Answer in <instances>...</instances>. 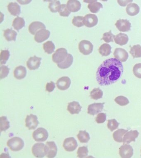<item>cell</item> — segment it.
Wrapping results in <instances>:
<instances>
[{
	"label": "cell",
	"instance_id": "8d00e7d4",
	"mask_svg": "<svg viewBox=\"0 0 141 158\" xmlns=\"http://www.w3.org/2000/svg\"><path fill=\"white\" fill-rule=\"evenodd\" d=\"M10 127V122L7 117L5 116L1 117V131L7 130Z\"/></svg>",
	"mask_w": 141,
	"mask_h": 158
},
{
	"label": "cell",
	"instance_id": "f6af8a7d",
	"mask_svg": "<svg viewBox=\"0 0 141 158\" xmlns=\"http://www.w3.org/2000/svg\"><path fill=\"white\" fill-rule=\"evenodd\" d=\"M9 73V69L8 66L5 65H2L1 67V73H0V79L2 80L8 76Z\"/></svg>",
	"mask_w": 141,
	"mask_h": 158
},
{
	"label": "cell",
	"instance_id": "ac0fdd59",
	"mask_svg": "<svg viewBox=\"0 0 141 158\" xmlns=\"http://www.w3.org/2000/svg\"><path fill=\"white\" fill-rule=\"evenodd\" d=\"M104 103H94L89 105L87 113L91 115H95L102 112Z\"/></svg>",
	"mask_w": 141,
	"mask_h": 158
},
{
	"label": "cell",
	"instance_id": "3957f363",
	"mask_svg": "<svg viewBox=\"0 0 141 158\" xmlns=\"http://www.w3.org/2000/svg\"><path fill=\"white\" fill-rule=\"evenodd\" d=\"M58 148L55 142L50 141L47 142L45 148L44 152L45 156L49 158H54L57 154Z\"/></svg>",
	"mask_w": 141,
	"mask_h": 158
},
{
	"label": "cell",
	"instance_id": "60d3db41",
	"mask_svg": "<svg viewBox=\"0 0 141 158\" xmlns=\"http://www.w3.org/2000/svg\"><path fill=\"white\" fill-rule=\"evenodd\" d=\"M115 102L120 106H126L129 103V101L127 98L123 96H118L115 99Z\"/></svg>",
	"mask_w": 141,
	"mask_h": 158
},
{
	"label": "cell",
	"instance_id": "ffe728a7",
	"mask_svg": "<svg viewBox=\"0 0 141 158\" xmlns=\"http://www.w3.org/2000/svg\"><path fill=\"white\" fill-rule=\"evenodd\" d=\"M67 6L70 12H77L81 9V4L78 0H68Z\"/></svg>",
	"mask_w": 141,
	"mask_h": 158
},
{
	"label": "cell",
	"instance_id": "cb8c5ba5",
	"mask_svg": "<svg viewBox=\"0 0 141 158\" xmlns=\"http://www.w3.org/2000/svg\"><path fill=\"white\" fill-rule=\"evenodd\" d=\"M73 57L71 54H68L67 56L64 61L57 64L58 67L60 69H65L70 67L72 65Z\"/></svg>",
	"mask_w": 141,
	"mask_h": 158
},
{
	"label": "cell",
	"instance_id": "4dcf8cb0",
	"mask_svg": "<svg viewBox=\"0 0 141 158\" xmlns=\"http://www.w3.org/2000/svg\"><path fill=\"white\" fill-rule=\"evenodd\" d=\"M77 137L81 143H87L90 140V135L86 131H80Z\"/></svg>",
	"mask_w": 141,
	"mask_h": 158
},
{
	"label": "cell",
	"instance_id": "9a60e30c",
	"mask_svg": "<svg viewBox=\"0 0 141 158\" xmlns=\"http://www.w3.org/2000/svg\"><path fill=\"white\" fill-rule=\"evenodd\" d=\"M115 25L120 31L127 32L130 30L131 23L127 19H119Z\"/></svg>",
	"mask_w": 141,
	"mask_h": 158
},
{
	"label": "cell",
	"instance_id": "bcb514c9",
	"mask_svg": "<svg viewBox=\"0 0 141 158\" xmlns=\"http://www.w3.org/2000/svg\"><path fill=\"white\" fill-rule=\"evenodd\" d=\"M133 72L136 77L141 78V64H136L133 67Z\"/></svg>",
	"mask_w": 141,
	"mask_h": 158
},
{
	"label": "cell",
	"instance_id": "b9f144b4",
	"mask_svg": "<svg viewBox=\"0 0 141 158\" xmlns=\"http://www.w3.org/2000/svg\"><path fill=\"white\" fill-rule=\"evenodd\" d=\"M89 151L87 147H80L77 151V157L82 158L86 157L88 154Z\"/></svg>",
	"mask_w": 141,
	"mask_h": 158
},
{
	"label": "cell",
	"instance_id": "d6a6232c",
	"mask_svg": "<svg viewBox=\"0 0 141 158\" xmlns=\"http://www.w3.org/2000/svg\"><path fill=\"white\" fill-rule=\"evenodd\" d=\"M43 48L46 52L51 54L54 52L55 49V46L51 41H48L43 44Z\"/></svg>",
	"mask_w": 141,
	"mask_h": 158
},
{
	"label": "cell",
	"instance_id": "44dd1931",
	"mask_svg": "<svg viewBox=\"0 0 141 158\" xmlns=\"http://www.w3.org/2000/svg\"><path fill=\"white\" fill-rule=\"evenodd\" d=\"M46 26L40 22H34L29 26V31L33 35H35L37 32L42 29H45Z\"/></svg>",
	"mask_w": 141,
	"mask_h": 158
},
{
	"label": "cell",
	"instance_id": "9c48e42d",
	"mask_svg": "<svg viewBox=\"0 0 141 158\" xmlns=\"http://www.w3.org/2000/svg\"><path fill=\"white\" fill-rule=\"evenodd\" d=\"M119 154L122 158H130L133 155V149L129 144H124L119 148Z\"/></svg>",
	"mask_w": 141,
	"mask_h": 158
},
{
	"label": "cell",
	"instance_id": "1f68e13d",
	"mask_svg": "<svg viewBox=\"0 0 141 158\" xmlns=\"http://www.w3.org/2000/svg\"><path fill=\"white\" fill-rule=\"evenodd\" d=\"M134 59L136 58L141 57V46L139 44L134 45L131 48L130 51Z\"/></svg>",
	"mask_w": 141,
	"mask_h": 158
},
{
	"label": "cell",
	"instance_id": "ee69618b",
	"mask_svg": "<svg viewBox=\"0 0 141 158\" xmlns=\"http://www.w3.org/2000/svg\"><path fill=\"white\" fill-rule=\"evenodd\" d=\"M119 125L120 123L117 122L116 119H109L108 120L107 127L109 128V129L111 131H113L114 130L118 128Z\"/></svg>",
	"mask_w": 141,
	"mask_h": 158
},
{
	"label": "cell",
	"instance_id": "f35d334b",
	"mask_svg": "<svg viewBox=\"0 0 141 158\" xmlns=\"http://www.w3.org/2000/svg\"><path fill=\"white\" fill-rule=\"evenodd\" d=\"M10 56L9 51L8 50H2L1 53V64H5L8 61Z\"/></svg>",
	"mask_w": 141,
	"mask_h": 158
},
{
	"label": "cell",
	"instance_id": "30bf717a",
	"mask_svg": "<svg viewBox=\"0 0 141 158\" xmlns=\"http://www.w3.org/2000/svg\"><path fill=\"white\" fill-rule=\"evenodd\" d=\"M39 123L37 117L35 115L30 114L27 116L25 119V125L29 130L35 129Z\"/></svg>",
	"mask_w": 141,
	"mask_h": 158
},
{
	"label": "cell",
	"instance_id": "277c9868",
	"mask_svg": "<svg viewBox=\"0 0 141 158\" xmlns=\"http://www.w3.org/2000/svg\"><path fill=\"white\" fill-rule=\"evenodd\" d=\"M33 137L37 142H44L47 139L49 133L45 128H39L33 132Z\"/></svg>",
	"mask_w": 141,
	"mask_h": 158
},
{
	"label": "cell",
	"instance_id": "8fae6325",
	"mask_svg": "<svg viewBox=\"0 0 141 158\" xmlns=\"http://www.w3.org/2000/svg\"><path fill=\"white\" fill-rule=\"evenodd\" d=\"M98 19L96 15L89 14L84 17V23L86 27L91 28L97 25Z\"/></svg>",
	"mask_w": 141,
	"mask_h": 158
},
{
	"label": "cell",
	"instance_id": "4fadbf2b",
	"mask_svg": "<svg viewBox=\"0 0 141 158\" xmlns=\"http://www.w3.org/2000/svg\"><path fill=\"white\" fill-rule=\"evenodd\" d=\"M71 81L68 77H63L60 78L57 81L56 85L59 89L65 91L70 87Z\"/></svg>",
	"mask_w": 141,
	"mask_h": 158
},
{
	"label": "cell",
	"instance_id": "e575fe53",
	"mask_svg": "<svg viewBox=\"0 0 141 158\" xmlns=\"http://www.w3.org/2000/svg\"><path fill=\"white\" fill-rule=\"evenodd\" d=\"M102 4L99 2H95L94 3L90 4L88 5V8L89 9L90 12L93 13H97L100 10L101 8H103Z\"/></svg>",
	"mask_w": 141,
	"mask_h": 158
},
{
	"label": "cell",
	"instance_id": "836d02e7",
	"mask_svg": "<svg viewBox=\"0 0 141 158\" xmlns=\"http://www.w3.org/2000/svg\"><path fill=\"white\" fill-rule=\"evenodd\" d=\"M90 96L94 100H98L102 98L103 92L99 88H95L90 92Z\"/></svg>",
	"mask_w": 141,
	"mask_h": 158
},
{
	"label": "cell",
	"instance_id": "f5cc1de1",
	"mask_svg": "<svg viewBox=\"0 0 141 158\" xmlns=\"http://www.w3.org/2000/svg\"><path fill=\"white\" fill-rule=\"evenodd\" d=\"M44 1V2H51L54 1V0H43Z\"/></svg>",
	"mask_w": 141,
	"mask_h": 158
},
{
	"label": "cell",
	"instance_id": "7dc6e473",
	"mask_svg": "<svg viewBox=\"0 0 141 158\" xmlns=\"http://www.w3.org/2000/svg\"><path fill=\"white\" fill-rule=\"evenodd\" d=\"M106 114L104 113L99 114L96 118V121L98 123H102L106 121Z\"/></svg>",
	"mask_w": 141,
	"mask_h": 158
},
{
	"label": "cell",
	"instance_id": "5bb4252c",
	"mask_svg": "<svg viewBox=\"0 0 141 158\" xmlns=\"http://www.w3.org/2000/svg\"><path fill=\"white\" fill-rule=\"evenodd\" d=\"M42 58L34 56L29 59L27 62V66L30 70H35L39 69L41 63Z\"/></svg>",
	"mask_w": 141,
	"mask_h": 158
},
{
	"label": "cell",
	"instance_id": "6da1fadb",
	"mask_svg": "<svg viewBox=\"0 0 141 158\" xmlns=\"http://www.w3.org/2000/svg\"><path fill=\"white\" fill-rule=\"evenodd\" d=\"M123 72V67L121 61L111 58L105 60L98 68L96 80L100 86H108L118 81Z\"/></svg>",
	"mask_w": 141,
	"mask_h": 158
},
{
	"label": "cell",
	"instance_id": "2e32d148",
	"mask_svg": "<svg viewBox=\"0 0 141 158\" xmlns=\"http://www.w3.org/2000/svg\"><path fill=\"white\" fill-rule=\"evenodd\" d=\"M114 56L122 62L127 61L129 55L128 53L125 49L122 48H116L113 53Z\"/></svg>",
	"mask_w": 141,
	"mask_h": 158
},
{
	"label": "cell",
	"instance_id": "7402d4cb",
	"mask_svg": "<svg viewBox=\"0 0 141 158\" xmlns=\"http://www.w3.org/2000/svg\"><path fill=\"white\" fill-rule=\"evenodd\" d=\"M27 70L25 67L20 65L15 69L14 75L15 77L18 80H22L26 76Z\"/></svg>",
	"mask_w": 141,
	"mask_h": 158
},
{
	"label": "cell",
	"instance_id": "f1b7e54d",
	"mask_svg": "<svg viewBox=\"0 0 141 158\" xmlns=\"http://www.w3.org/2000/svg\"><path fill=\"white\" fill-rule=\"evenodd\" d=\"M25 23L24 19L18 17L15 19L12 25L15 29L19 31L21 29L25 26Z\"/></svg>",
	"mask_w": 141,
	"mask_h": 158
},
{
	"label": "cell",
	"instance_id": "8992f818",
	"mask_svg": "<svg viewBox=\"0 0 141 158\" xmlns=\"http://www.w3.org/2000/svg\"><path fill=\"white\" fill-rule=\"evenodd\" d=\"M68 54L67 50L65 48H59L52 55L53 61L57 64L61 63L66 58Z\"/></svg>",
	"mask_w": 141,
	"mask_h": 158
},
{
	"label": "cell",
	"instance_id": "74e56055",
	"mask_svg": "<svg viewBox=\"0 0 141 158\" xmlns=\"http://www.w3.org/2000/svg\"><path fill=\"white\" fill-rule=\"evenodd\" d=\"M58 12H59V15L62 17H68L70 14V12L68 9L67 6L65 4L60 5Z\"/></svg>",
	"mask_w": 141,
	"mask_h": 158
},
{
	"label": "cell",
	"instance_id": "83f0119b",
	"mask_svg": "<svg viewBox=\"0 0 141 158\" xmlns=\"http://www.w3.org/2000/svg\"><path fill=\"white\" fill-rule=\"evenodd\" d=\"M17 33L15 31L12 29H6L4 31V36L6 39L8 41H15L16 39Z\"/></svg>",
	"mask_w": 141,
	"mask_h": 158
},
{
	"label": "cell",
	"instance_id": "d4e9b609",
	"mask_svg": "<svg viewBox=\"0 0 141 158\" xmlns=\"http://www.w3.org/2000/svg\"><path fill=\"white\" fill-rule=\"evenodd\" d=\"M126 10L129 15L134 16L139 13L140 8L137 4L130 3L127 6Z\"/></svg>",
	"mask_w": 141,
	"mask_h": 158
},
{
	"label": "cell",
	"instance_id": "5b68a950",
	"mask_svg": "<svg viewBox=\"0 0 141 158\" xmlns=\"http://www.w3.org/2000/svg\"><path fill=\"white\" fill-rule=\"evenodd\" d=\"M93 45L88 40H82L79 44V50L82 54L85 55L91 54L93 50Z\"/></svg>",
	"mask_w": 141,
	"mask_h": 158
},
{
	"label": "cell",
	"instance_id": "816d5d0a",
	"mask_svg": "<svg viewBox=\"0 0 141 158\" xmlns=\"http://www.w3.org/2000/svg\"><path fill=\"white\" fill-rule=\"evenodd\" d=\"M83 1L86 3L91 4L97 2V0H83Z\"/></svg>",
	"mask_w": 141,
	"mask_h": 158
},
{
	"label": "cell",
	"instance_id": "f546056e",
	"mask_svg": "<svg viewBox=\"0 0 141 158\" xmlns=\"http://www.w3.org/2000/svg\"><path fill=\"white\" fill-rule=\"evenodd\" d=\"M99 51L102 56H108L109 55L111 52V47L110 44L105 43L100 47Z\"/></svg>",
	"mask_w": 141,
	"mask_h": 158
},
{
	"label": "cell",
	"instance_id": "681fc988",
	"mask_svg": "<svg viewBox=\"0 0 141 158\" xmlns=\"http://www.w3.org/2000/svg\"><path fill=\"white\" fill-rule=\"evenodd\" d=\"M117 1L120 6L125 7L129 3L132 2L133 1V0H117Z\"/></svg>",
	"mask_w": 141,
	"mask_h": 158
},
{
	"label": "cell",
	"instance_id": "7c38bea8",
	"mask_svg": "<svg viewBox=\"0 0 141 158\" xmlns=\"http://www.w3.org/2000/svg\"><path fill=\"white\" fill-rule=\"evenodd\" d=\"M50 32L48 30L42 29L38 31L36 33L34 40L38 43H41L45 41L49 38Z\"/></svg>",
	"mask_w": 141,
	"mask_h": 158
},
{
	"label": "cell",
	"instance_id": "d6986e66",
	"mask_svg": "<svg viewBox=\"0 0 141 158\" xmlns=\"http://www.w3.org/2000/svg\"><path fill=\"white\" fill-rule=\"evenodd\" d=\"M82 107L77 101H73L68 103L67 110L72 114H78L81 112Z\"/></svg>",
	"mask_w": 141,
	"mask_h": 158
},
{
	"label": "cell",
	"instance_id": "ab89813d",
	"mask_svg": "<svg viewBox=\"0 0 141 158\" xmlns=\"http://www.w3.org/2000/svg\"><path fill=\"white\" fill-rule=\"evenodd\" d=\"M73 24L75 27H81L84 25V17L82 16L74 17L72 20Z\"/></svg>",
	"mask_w": 141,
	"mask_h": 158
},
{
	"label": "cell",
	"instance_id": "7a4b0ae2",
	"mask_svg": "<svg viewBox=\"0 0 141 158\" xmlns=\"http://www.w3.org/2000/svg\"><path fill=\"white\" fill-rule=\"evenodd\" d=\"M7 145L13 151H18L21 150L24 147V142L19 137H13L8 140Z\"/></svg>",
	"mask_w": 141,
	"mask_h": 158
},
{
	"label": "cell",
	"instance_id": "11a10c76",
	"mask_svg": "<svg viewBox=\"0 0 141 158\" xmlns=\"http://www.w3.org/2000/svg\"></svg>",
	"mask_w": 141,
	"mask_h": 158
},
{
	"label": "cell",
	"instance_id": "484cf974",
	"mask_svg": "<svg viewBox=\"0 0 141 158\" xmlns=\"http://www.w3.org/2000/svg\"><path fill=\"white\" fill-rule=\"evenodd\" d=\"M115 43L121 46L125 45L128 42V36L124 33H120L115 36Z\"/></svg>",
	"mask_w": 141,
	"mask_h": 158
},
{
	"label": "cell",
	"instance_id": "ba28073f",
	"mask_svg": "<svg viewBox=\"0 0 141 158\" xmlns=\"http://www.w3.org/2000/svg\"><path fill=\"white\" fill-rule=\"evenodd\" d=\"M77 146V142L73 137L66 138L64 141L63 147L66 151H73L76 149Z\"/></svg>",
	"mask_w": 141,
	"mask_h": 158
},
{
	"label": "cell",
	"instance_id": "4316f807",
	"mask_svg": "<svg viewBox=\"0 0 141 158\" xmlns=\"http://www.w3.org/2000/svg\"><path fill=\"white\" fill-rule=\"evenodd\" d=\"M128 130L123 129H119L114 132L112 136L114 139L118 143H122L123 140L124 136Z\"/></svg>",
	"mask_w": 141,
	"mask_h": 158
},
{
	"label": "cell",
	"instance_id": "7bdbcfd3",
	"mask_svg": "<svg viewBox=\"0 0 141 158\" xmlns=\"http://www.w3.org/2000/svg\"><path fill=\"white\" fill-rule=\"evenodd\" d=\"M115 36H116L112 34L111 31H110L108 32H106L104 33L101 40H103L106 43H109L111 42H113V40L114 39Z\"/></svg>",
	"mask_w": 141,
	"mask_h": 158
},
{
	"label": "cell",
	"instance_id": "db71d44e",
	"mask_svg": "<svg viewBox=\"0 0 141 158\" xmlns=\"http://www.w3.org/2000/svg\"><path fill=\"white\" fill-rule=\"evenodd\" d=\"M100 1H104V2H106V1H108V0H100Z\"/></svg>",
	"mask_w": 141,
	"mask_h": 158
},
{
	"label": "cell",
	"instance_id": "f907efd6",
	"mask_svg": "<svg viewBox=\"0 0 141 158\" xmlns=\"http://www.w3.org/2000/svg\"><path fill=\"white\" fill-rule=\"evenodd\" d=\"M32 0H17V1L21 5H27L31 2Z\"/></svg>",
	"mask_w": 141,
	"mask_h": 158
},
{
	"label": "cell",
	"instance_id": "603a6c76",
	"mask_svg": "<svg viewBox=\"0 0 141 158\" xmlns=\"http://www.w3.org/2000/svg\"><path fill=\"white\" fill-rule=\"evenodd\" d=\"M8 9L12 15L18 16L20 14V7L16 2H10L8 5Z\"/></svg>",
	"mask_w": 141,
	"mask_h": 158
},
{
	"label": "cell",
	"instance_id": "e0dca14e",
	"mask_svg": "<svg viewBox=\"0 0 141 158\" xmlns=\"http://www.w3.org/2000/svg\"><path fill=\"white\" fill-rule=\"evenodd\" d=\"M139 135V133L137 130H131L127 132L123 137L122 140L123 144H129L131 142L135 141V139L138 137Z\"/></svg>",
	"mask_w": 141,
	"mask_h": 158
},
{
	"label": "cell",
	"instance_id": "c3c4849f",
	"mask_svg": "<svg viewBox=\"0 0 141 158\" xmlns=\"http://www.w3.org/2000/svg\"><path fill=\"white\" fill-rule=\"evenodd\" d=\"M55 87V84L52 81L47 83L46 86V90L49 92H52Z\"/></svg>",
	"mask_w": 141,
	"mask_h": 158
},
{
	"label": "cell",
	"instance_id": "d590c367",
	"mask_svg": "<svg viewBox=\"0 0 141 158\" xmlns=\"http://www.w3.org/2000/svg\"><path fill=\"white\" fill-rule=\"evenodd\" d=\"M60 2L58 0H54L49 4V8L51 12H57L59 11V7L60 6Z\"/></svg>",
	"mask_w": 141,
	"mask_h": 158
},
{
	"label": "cell",
	"instance_id": "52a82bcc",
	"mask_svg": "<svg viewBox=\"0 0 141 158\" xmlns=\"http://www.w3.org/2000/svg\"><path fill=\"white\" fill-rule=\"evenodd\" d=\"M45 144L42 143H37L32 148V153L36 157L43 158L45 156L44 148Z\"/></svg>",
	"mask_w": 141,
	"mask_h": 158
}]
</instances>
